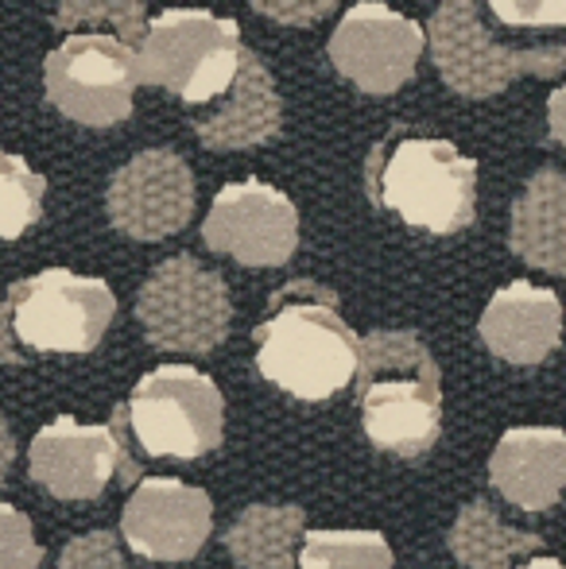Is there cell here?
Returning a JSON list of instances; mask_svg holds the SVG:
<instances>
[{"mask_svg": "<svg viewBox=\"0 0 566 569\" xmlns=\"http://www.w3.org/2000/svg\"><path fill=\"white\" fill-rule=\"evenodd\" d=\"M299 569H393V550L377 531H307Z\"/></svg>", "mask_w": 566, "mask_h": 569, "instance_id": "obj_21", "label": "cell"}, {"mask_svg": "<svg viewBox=\"0 0 566 569\" xmlns=\"http://www.w3.org/2000/svg\"><path fill=\"white\" fill-rule=\"evenodd\" d=\"M430 59L443 82L461 98H493L520 74L555 78L566 70V43L559 47H508L481 23V4L450 0L430 16Z\"/></svg>", "mask_w": 566, "mask_h": 569, "instance_id": "obj_6", "label": "cell"}, {"mask_svg": "<svg viewBox=\"0 0 566 569\" xmlns=\"http://www.w3.org/2000/svg\"><path fill=\"white\" fill-rule=\"evenodd\" d=\"M369 198L408 226L458 232L477 210V163L446 140L393 136L377 143L365 167Z\"/></svg>", "mask_w": 566, "mask_h": 569, "instance_id": "obj_3", "label": "cell"}, {"mask_svg": "<svg viewBox=\"0 0 566 569\" xmlns=\"http://www.w3.org/2000/svg\"><path fill=\"white\" fill-rule=\"evenodd\" d=\"M489 480L516 508H552L566 488V435L559 427L508 430L489 457Z\"/></svg>", "mask_w": 566, "mask_h": 569, "instance_id": "obj_16", "label": "cell"}, {"mask_svg": "<svg viewBox=\"0 0 566 569\" xmlns=\"http://www.w3.org/2000/svg\"><path fill=\"white\" fill-rule=\"evenodd\" d=\"M47 179L31 171L20 156L0 151V237L16 240L28 226H36L43 210Z\"/></svg>", "mask_w": 566, "mask_h": 569, "instance_id": "obj_22", "label": "cell"}, {"mask_svg": "<svg viewBox=\"0 0 566 569\" xmlns=\"http://www.w3.org/2000/svg\"><path fill=\"white\" fill-rule=\"evenodd\" d=\"M54 23L59 28H67L70 36H75V28H93L98 31V23H109V31H113L117 39H125L129 47H140L143 43V31H148V23H143V4L137 0H70V4H62L59 12H54Z\"/></svg>", "mask_w": 566, "mask_h": 569, "instance_id": "obj_23", "label": "cell"}, {"mask_svg": "<svg viewBox=\"0 0 566 569\" xmlns=\"http://www.w3.org/2000/svg\"><path fill=\"white\" fill-rule=\"evenodd\" d=\"M361 427L373 446L424 457L443 427V380L430 349L411 330H373L357 365Z\"/></svg>", "mask_w": 566, "mask_h": 569, "instance_id": "obj_2", "label": "cell"}, {"mask_svg": "<svg viewBox=\"0 0 566 569\" xmlns=\"http://www.w3.org/2000/svg\"><path fill=\"white\" fill-rule=\"evenodd\" d=\"M547 120H552V136L566 148V82L547 101Z\"/></svg>", "mask_w": 566, "mask_h": 569, "instance_id": "obj_28", "label": "cell"}, {"mask_svg": "<svg viewBox=\"0 0 566 569\" xmlns=\"http://www.w3.org/2000/svg\"><path fill=\"white\" fill-rule=\"evenodd\" d=\"M284 106L276 82L268 74V67L257 54L245 47L241 51V70H237V82L229 90V101L214 117H198L195 132L206 148L214 151H241L257 148V143L272 140L280 132Z\"/></svg>", "mask_w": 566, "mask_h": 569, "instance_id": "obj_17", "label": "cell"}, {"mask_svg": "<svg viewBox=\"0 0 566 569\" xmlns=\"http://www.w3.org/2000/svg\"><path fill=\"white\" fill-rule=\"evenodd\" d=\"M117 299L106 279L47 268L8 287L0 302V360L20 365L23 352H90L113 322Z\"/></svg>", "mask_w": 566, "mask_h": 569, "instance_id": "obj_4", "label": "cell"}, {"mask_svg": "<svg viewBox=\"0 0 566 569\" xmlns=\"http://www.w3.org/2000/svg\"><path fill=\"white\" fill-rule=\"evenodd\" d=\"M489 12L513 31H555L566 28V0H493Z\"/></svg>", "mask_w": 566, "mask_h": 569, "instance_id": "obj_25", "label": "cell"}, {"mask_svg": "<svg viewBox=\"0 0 566 569\" xmlns=\"http://www.w3.org/2000/svg\"><path fill=\"white\" fill-rule=\"evenodd\" d=\"M137 318L156 349L214 352L226 341L234 307L218 271L182 252L159 263L140 287Z\"/></svg>", "mask_w": 566, "mask_h": 569, "instance_id": "obj_9", "label": "cell"}, {"mask_svg": "<svg viewBox=\"0 0 566 569\" xmlns=\"http://www.w3.org/2000/svg\"><path fill=\"white\" fill-rule=\"evenodd\" d=\"M59 569H129V566H125L113 531H90L62 547Z\"/></svg>", "mask_w": 566, "mask_h": 569, "instance_id": "obj_26", "label": "cell"}, {"mask_svg": "<svg viewBox=\"0 0 566 569\" xmlns=\"http://www.w3.org/2000/svg\"><path fill=\"white\" fill-rule=\"evenodd\" d=\"M137 82V47L98 31L67 36V43L47 54L43 67L47 101L90 128H113L129 120Z\"/></svg>", "mask_w": 566, "mask_h": 569, "instance_id": "obj_8", "label": "cell"}, {"mask_svg": "<svg viewBox=\"0 0 566 569\" xmlns=\"http://www.w3.org/2000/svg\"><path fill=\"white\" fill-rule=\"evenodd\" d=\"M129 403L117 407L109 427H82L70 415H59L51 427L31 438L28 472L39 488L59 500H93L121 472V485H137V461L125 446Z\"/></svg>", "mask_w": 566, "mask_h": 569, "instance_id": "obj_10", "label": "cell"}, {"mask_svg": "<svg viewBox=\"0 0 566 569\" xmlns=\"http://www.w3.org/2000/svg\"><path fill=\"white\" fill-rule=\"evenodd\" d=\"M43 547L31 535V523L12 503H0V569H39Z\"/></svg>", "mask_w": 566, "mask_h": 569, "instance_id": "obj_24", "label": "cell"}, {"mask_svg": "<svg viewBox=\"0 0 566 569\" xmlns=\"http://www.w3.org/2000/svg\"><path fill=\"white\" fill-rule=\"evenodd\" d=\"M214 527V503L202 488L182 480H140L121 516L125 542L148 562H187L202 550Z\"/></svg>", "mask_w": 566, "mask_h": 569, "instance_id": "obj_14", "label": "cell"}, {"mask_svg": "<svg viewBox=\"0 0 566 569\" xmlns=\"http://www.w3.org/2000/svg\"><path fill=\"white\" fill-rule=\"evenodd\" d=\"M536 550H544L539 535L513 531L485 500H469L450 527V555L466 569H513Z\"/></svg>", "mask_w": 566, "mask_h": 569, "instance_id": "obj_20", "label": "cell"}, {"mask_svg": "<svg viewBox=\"0 0 566 569\" xmlns=\"http://www.w3.org/2000/svg\"><path fill=\"white\" fill-rule=\"evenodd\" d=\"M427 47V31L416 20L377 0L354 4L330 36V62L365 93H396Z\"/></svg>", "mask_w": 566, "mask_h": 569, "instance_id": "obj_11", "label": "cell"}, {"mask_svg": "<svg viewBox=\"0 0 566 569\" xmlns=\"http://www.w3.org/2000/svg\"><path fill=\"white\" fill-rule=\"evenodd\" d=\"M334 4H257V12L276 16V20H315V16H326Z\"/></svg>", "mask_w": 566, "mask_h": 569, "instance_id": "obj_27", "label": "cell"}, {"mask_svg": "<svg viewBox=\"0 0 566 569\" xmlns=\"http://www.w3.org/2000/svg\"><path fill=\"white\" fill-rule=\"evenodd\" d=\"M241 28L237 20L206 8H167L143 31L137 47L140 82L163 86L190 106L234 90L241 70Z\"/></svg>", "mask_w": 566, "mask_h": 569, "instance_id": "obj_5", "label": "cell"}, {"mask_svg": "<svg viewBox=\"0 0 566 569\" xmlns=\"http://www.w3.org/2000/svg\"><path fill=\"white\" fill-rule=\"evenodd\" d=\"M109 221L132 240H163L195 213V174L167 148L132 156L109 182Z\"/></svg>", "mask_w": 566, "mask_h": 569, "instance_id": "obj_13", "label": "cell"}, {"mask_svg": "<svg viewBox=\"0 0 566 569\" xmlns=\"http://www.w3.org/2000/svg\"><path fill=\"white\" fill-rule=\"evenodd\" d=\"M206 248L249 268H280L299 244V213L291 198L268 182H229L214 194L202 221Z\"/></svg>", "mask_w": 566, "mask_h": 569, "instance_id": "obj_12", "label": "cell"}, {"mask_svg": "<svg viewBox=\"0 0 566 569\" xmlns=\"http://www.w3.org/2000/svg\"><path fill=\"white\" fill-rule=\"evenodd\" d=\"M12 461H16V438H12V430H8V422L0 419V485L8 480Z\"/></svg>", "mask_w": 566, "mask_h": 569, "instance_id": "obj_29", "label": "cell"}, {"mask_svg": "<svg viewBox=\"0 0 566 569\" xmlns=\"http://www.w3.org/2000/svg\"><path fill=\"white\" fill-rule=\"evenodd\" d=\"M563 338V302L524 279L500 287L481 315V341L508 365H539Z\"/></svg>", "mask_w": 566, "mask_h": 569, "instance_id": "obj_15", "label": "cell"}, {"mask_svg": "<svg viewBox=\"0 0 566 569\" xmlns=\"http://www.w3.org/2000/svg\"><path fill=\"white\" fill-rule=\"evenodd\" d=\"M221 422H226L221 391L198 368H151L129 399V430L151 457L195 461L214 453L221 446Z\"/></svg>", "mask_w": 566, "mask_h": 569, "instance_id": "obj_7", "label": "cell"}, {"mask_svg": "<svg viewBox=\"0 0 566 569\" xmlns=\"http://www.w3.org/2000/svg\"><path fill=\"white\" fill-rule=\"evenodd\" d=\"M520 569H566L563 562H555V558H532L528 566H520Z\"/></svg>", "mask_w": 566, "mask_h": 569, "instance_id": "obj_30", "label": "cell"}, {"mask_svg": "<svg viewBox=\"0 0 566 569\" xmlns=\"http://www.w3.org/2000/svg\"><path fill=\"white\" fill-rule=\"evenodd\" d=\"M299 539L302 508H295V503H284V508L252 503L226 531L229 555L245 569H295V562H299V555H295Z\"/></svg>", "mask_w": 566, "mask_h": 569, "instance_id": "obj_19", "label": "cell"}, {"mask_svg": "<svg viewBox=\"0 0 566 569\" xmlns=\"http://www.w3.org/2000/svg\"><path fill=\"white\" fill-rule=\"evenodd\" d=\"M299 287H284L272 295L276 310L268 322L257 326V368L265 380L284 388L287 396L322 403L349 380H357L361 365V338L338 318V295L302 279Z\"/></svg>", "mask_w": 566, "mask_h": 569, "instance_id": "obj_1", "label": "cell"}, {"mask_svg": "<svg viewBox=\"0 0 566 569\" xmlns=\"http://www.w3.org/2000/svg\"><path fill=\"white\" fill-rule=\"evenodd\" d=\"M508 244L528 268L566 279V174L536 171L513 206Z\"/></svg>", "mask_w": 566, "mask_h": 569, "instance_id": "obj_18", "label": "cell"}]
</instances>
